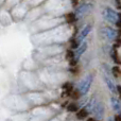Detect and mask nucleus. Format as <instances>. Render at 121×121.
Wrapping results in <instances>:
<instances>
[{
  "instance_id": "nucleus-1",
  "label": "nucleus",
  "mask_w": 121,
  "mask_h": 121,
  "mask_svg": "<svg viewBox=\"0 0 121 121\" xmlns=\"http://www.w3.org/2000/svg\"><path fill=\"white\" fill-rule=\"evenodd\" d=\"M94 81V75L92 74H88L82 80V82L79 85V95L80 96H84L88 92V90L90 89V86L92 84Z\"/></svg>"
},
{
  "instance_id": "nucleus-2",
  "label": "nucleus",
  "mask_w": 121,
  "mask_h": 121,
  "mask_svg": "<svg viewBox=\"0 0 121 121\" xmlns=\"http://www.w3.org/2000/svg\"><path fill=\"white\" fill-rule=\"evenodd\" d=\"M103 16L106 20H108L111 23H114V25H117L119 26V20H120V16H119V13L115 12L113 9L111 8H105L103 10Z\"/></svg>"
},
{
  "instance_id": "nucleus-3",
  "label": "nucleus",
  "mask_w": 121,
  "mask_h": 121,
  "mask_svg": "<svg viewBox=\"0 0 121 121\" xmlns=\"http://www.w3.org/2000/svg\"><path fill=\"white\" fill-rule=\"evenodd\" d=\"M101 33H102L103 37H105L108 40H115L117 37V31L115 29L111 27H104L101 30Z\"/></svg>"
},
{
  "instance_id": "nucleus-4",
  "label": "nucleus",
  "mask_w": 121,
  "mask_h": 121,
  "mask_svg": "<svg viewBox=\"0 0 121 121\" xmlns=\"http://www.w3.org/2000/svg\"><path fill=\"white\" fill-rule=\"evenodd\" d=\"M91 9H92V5L90 3H83L75 9L74 14L77 17H82L84 15H86L87 13H89L91 11Z\"/></svg>"
},
{
  "instance_id": "nucleus-5",
  "label": "nucleus",
  "mask_w": 121,
  "mask_h": 121,
  "mask_svg": "<svg viewBox=\"0 0 121 121\" xmlns=\"http://www.w3.org/2000/svg\"><path fill=\"white\" fill-rule=\"evenodd\" d=\"M92 113L95 114V117H96V119L100 120L103 118V116H104V107H103V104L101 102H97L95 103V106L94 108H92Z\"/></svg>"
},
{
  "instance_id": "nucleus-6",
  "label": "nucleus",
  "mask_w": 121,
  "mask_h": 121,
  "mask_svg": "<svg viewBox=\"0 0 121 121\" xmlns=\"http://www.w3.org/2000/svg\"><path fill=\"white\" fill-rule=\"evenodd\" d=\"M91 25H86L85 27L82 29V31H81V33L79 34V36H78V38H77V40H75V43L78 44V46H79L80 44H81L82 42H83V39L86 37V36L89 34V32L91 31Z\"/></svg>"
},
{
  "instance_id": "nucleus-7",
  "label": "nucleus",
  "mask_w": 121,
  "mask_h": 121,
  "mask_svg": "<svg viewBox=\"0 0 121 121\" xmlns=\"http://www.w3.org/2000/svg\"><path fill=\"white\" fill-rule=\"evenodd\" d=\"M104 81H105V83H106L107 87L109 88V90H111L113 94H118L117 92V86L115 85V83L113 82V80L109 79L107 75H104Z\"/></svg>"
},
{
  "instance_id": "nucleus-8",
  "label": "nucleus",
  "mask_w": 121,
  "mask_h": 121,
  "mask_svg": "<svg viewBox=\"0 0 121 121\" xmlns=\"http://www.w3.org/2000/svg\"><path fill=\"white\" fill-rule=\"evenodd\" d=\"M111 103H112V107H113L114 111L117 112V113H119L120 112V101H119V99L112 98L111 99Z\"/></svg>"
},
{
  "instance_id": "nucleus-9",
  "label": "nucleus",
  "mask_w": 121,
  "mask_h": 121,
  "mask_svg": "<svg viewBox=\"0 0 121 121\" xmlns=\"http://www.w3.org/2000/svg\"><path fill=\"white\" fill-rule=\"evenodd\" d=\"M86 48H87V44H86V43L80 44L79 47H78V50H77V56H78V57L81 56V55L86 51Z\"/></svg>"
},
{
  "instance_id": "nucleus-10",
  "label": "nucleus",
  "mask_w": 121,
  "mask_h": 121,
  "mask_svg": "<svg viewBox=\"0 0 121 121\" xmlns=\"http://www.w3.org/2000/svg\"><path fill=\"white\" fill-rule=\"evenodd\" d=\"M87 116H88V113H87V111H86L85 108H81L77 114L78 119H84V118H86Z\"/></svg>"
},
{
  "instance_id": "nucleus-11",
  "label": "nucleus",
  "mask_w": 121,
  "mask_h": 121,
  "mask_svg": "<svg viewBox=\"0 0 121 121\" xmlns=\"http://www.w3.org/2000/svg\"><path fill=\"white\" fill-rule=\"evenodd\" d=\"M95 103H96V101H95V99H91V100L89 101V103L87 104V106H86V111H87V113L89 114V113H91L92 112V108H94V106H95Z\"/></svg>"
},
{
  "instance_id": "nucleus-12",
  "label": "nucleus",
  "mask_w": 121,
  "mask_h": 121,
  "mask_svg": "<svg viewBox=\"0 0 121 121\" xmlns=\"http://www.w3.org/2000/svg\"><path fill=\"white\" fill-rule=\"evenodd\" d=\"M112 57H113V60H115L116 63H119V59H118L119 56H118V54H117L115 49H113V51H112Z\"/></svg>"
},
{
  "instance_id": "nucleus-13",
  "label": "nucleus",
  "mask_w": 121,
  "mask_h": 121,
  "mask_svg": "<svg viewBox=\"0 0 121 121\" xmlns=\"http://www.w3.org/2000/svg\"><path fill=\"white\" fill-rule=\"evenodd\" d=\"M113 74L115 75L116 78L119 77V74H120V69H119V67H114V68H113Z\"/></svg>"
},
{
  "instance_id": "nucleus-14",
  "label": "nucleus",
  "mask_w": 121,
  "mask_h": 121,
  "mask_svg": "<svg viewBox=\"0 0 121 121\" xmlns=\"http://www.w3.org/2000/svg\"><path fill=\"white\" fill-rule=\"evenodd\" d=\"M77 105L75 104H70V105H68V111L69 112H75L77 111Z\"/></svg>"
},
{
  "instance_id": "nucleus-15",
  "label": "nucleus",
  "mask_w": 121,
  "mask_h": 121,
  "mask_svg": "<svg viewBox=\"0 0 121 121\" xmlns=\"http://www.w3.org/2000/svg\"><path fill=\"white\" fill-rule=\"evenodd\" d=\"M115 121H120V116L119 115L115 116Z\"/></svg>"
},
{
  "instance_id": "nucleus-16",
  "label": "nucleus",
  "mask_w": 121,
  "mask_h": 121,
  "mask_svg": "<svg viewBox=\"0 0 121 121\" xmlns=\"http://www.w3.org/2000/svg\"><path fill=\"white\" fill-rule=\"evenodd\" d=\"M116 2H117V6L120 9V0H116Z\"/></svg>"
},
{
  "instance_id": "nucleus-17",
  "label": "nucleus",
  "mask_w": 121,
  "mask_h": 121,
  "mask_svg": "<svg viewBox=\"0 0 121 121\" xmlns=\"http://www.w3.org/2000/svg\"><path fill=\"white\" fill-rule=\"evenodd\" d=\"M87 121H97V119H95V118H89Z\"/></svg>"
}]
</instances>
